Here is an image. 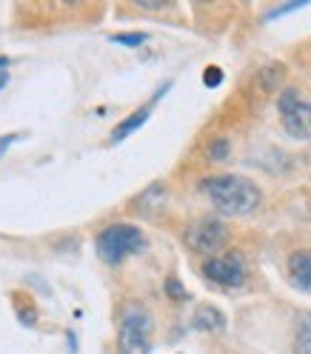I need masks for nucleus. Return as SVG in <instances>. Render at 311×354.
<instances>
[{"mask_svg": "<svg viewBox=\"0 0 311 354\" xmlns=\"http://www.w3.org/2000/svg\"><path fill=\"white\" fill-rule=\"evenodd\" d=\"M200 192L209 197V203L226 217H246L260 209L263 192L254 180L240 174H214L200 180Z\"/></svg>", "mask_w": 311, "mask_h": 354, "instance_id": "obj_1", "label": "nucleus"}, {"mask_svg": "<svg viewBox=\"0 0 311 354\" xmlns=\"http://www.w3.org/2000/svg\"><path fill=\"white\" fill-rule=\"evenodd\" d=\"M95 249L106 266H120L131 254H140L146 249V234L135 223H109L97 232Z\"/></svg>", "mask_w": 311, "mask_h": 354, "instance_id": "obj_2", "label": "nucleus"}, {"mask_svg": "<svg viewBox=\"0 0 311 354\" xmlns=\"http://www.w3.org/2000/svg\"><path fill=\"white\" fill-rule=\"evenodd\" d=\"M154 320L143 306L129 303L120 312L117 323V351L120 354H149L151 351Z\"/></svg>", "mask_w": 311, "mask_h": 354, "instance_id": "obj_3", "label": "nucleus"}, {"mask_svg": "<svg viewBox=\"0 0 311 354\" xmlns=\"http://www.w3.org/2000/svg\"><path fill=\"white\" fill-rule=\"evenodd\" d=\"M277 112L280 123L288 138L294 140H311V103L297 92V88H280L277 95Z\"/></svg>", "mask_w": 311, "mask_h": 354, "instance_id": "obj_4", "label": "nucleus"}, {"mask_svg": "<svg viewBox=\"0 0 311 354\" xmlns=\"http://www.w3.org/2000/svg\"><path fill=\"white\" fill-rule=\"evenodd\" d=\"M200 274L209 283L220 286V289H240L249 277V266L240 252H223V254L206 257L203 266H200Z\"/></svg>", "mask_w": 311, "mask_h": 354, "instance_id": "obj_5", "label": "nucleus"}, {"mask_svg": "<svg viewBox=\"0 0 311 354\" xmlns=\"http://www.w3.org/2000/svg\"><path fill=\"white\" fill-rule=\"evenodd\" d=\"M226 240H229V229L214 217H200L194 223H189L183 232V243L189 246V252L206 254V257H214L226 246Z\"/></svg>", "mask_w": 311, "mask_h": 354, "instance_id": "obj_6", "label": "nucleus"}, {"mask_svg": "<svg viewBox=\"0 0 311 354\" xmlns=\"http://www.w3.org/2000/svg\"><path fill=\"white\" fill-rule=\"evenodd\" d=\"M169 88H171V80H169V83H163V86L158 88V92L151 95V100H149V103H143V106H140V109H135V112H131L126 120H120V123L115 126V131H112V143H123V140L131 135V131H138V129H140V126H143V123L151 118L154 106H158V100H160V97L169 92Z\"/></svg>", "mask_w": 311, "mask_h": 354, "instance_id": "obj_7", "label": "nucleus"}, {"mask_svg": "<svg viewBox=\"0 0 311 354\" xmlns=\"http://www.w3.org/2000/svg\"><path fill=\"white\" fill-rule=\"evenodd\" d=\"M285 272H288V280H292L294 289L311 295V249H297L288 254Z\"/></svg>", "mask_w": 311, "mask_h": 354, "instance_id": "obj_8", "label": "nucleus"}, {"mask_svg": "<svg viewBox=\"0 0 311 354\" xmlns=\"http://www.w3.org/2000/svg\"><path fill=\"white\" fill-rule=\"evenodd\" d=\"M191 326H194L197 331H223V328H226V315L220 312L217 306L203 303V306H197V308H194Z\"/></svg>", "mask_w": 311, "mask_h": 354, "instance_id": "obj_9", "label": "nucleus"}, {"mask_svg": "<svg viewBox=\"0 0 311 354\" xmlns=\"http://www.w3.org/2000/svg\"><path fill=\"white\" fill-rule=\"evenodd\" d=\"M292 354H311V315H303L297 328H294Z\"/></svg>", "mask_w": 311, "mask_h": 354, "instance_id": "obj_10", "label": "nucleus"}, {"mask_svg": "<svg viewBox=\"0 0 311 354\" xmlns=\"http://www.w3.org/2000/svg\"><path fill=\"white\" fill-rule=\"evenodd\" d=\"M229 154H232V143L226 138H211L209 146H206V158L214 160V163H223L229 160Z\"/></svg>", "mask_w": 311, "mask_h": 354, "instance_id": "obj_11", "label": "nucleus"}, {"mask_svg": "<svg viewBox=\"0 0 311 354\" xmlns=\"http://www.w3.org/2000/svg\"><path fill=\"white\" fill-rule=\"evenodd\" d=\"M109 40L117 43V46L138 49V46H143V43L149 40V35L146 32H115V35H109Z\"/></svg>", "mask_w": 311, "mask_h": 354, "instance_id": "obj_12", "label": "nucleus"}, {"mask_svg": "<svg viewBox=\"0 0 311 354\" xmlns=\"http://www.w3.org/2000/svg\"><path fill=\"white\" fill-rule=\"evenodd\" d=\"M260 75H263V86L269 88V92H274V88L280 86V80H283V75H285V69L280 63H272V66H265Z\"/></svg>", "mask_w": 311, "mask_h": 354, "instance_id": "obj_13", "label": "nucleus"}, {"mask_svg": "<svg viewBox=\"0 0 311 354\" xmlns=\"http://www.w3.org/2000/svg\"><path fill=\"white\" fill-rule=\"evenodd\" d=\"M166 295L171 297V300H186L189 297V292H186V286L180 283V280H177L174 274L166 280Z\"/></svg>", "mask_w": 311, "mask_h": 354, "instance_id": "obj_14", "label": "nucleus"}, {"mask_svg": "<svg viewBox=\"0 0 311 354\" xmlns=\"http://www.w3.org/2000/svg\"><path fill=\"white\" fill-rule=\"evenodd\" d=\"M203 83L209 88H217L220 83H223V69H220V66H209V69L203 72Z\"/></svg>", "mask_w": 311, "mask_h": 354, "instance_id": "obj_15", "label": "nucleus"}, {"mask_svg": "<svg viewBox=\"0 0 311 354\" xmlns=\"http://www.w3.org/2000/svg\"><path fill=\"white\" fill-rule=\"evenodd\" d=\"M305 3H285V6H274L269 15H265V20H274V17H280V15H288V12H297V9H303Z\"/></svg>", "mask_w": 311, "mask_h": 354, "instance_id": "obj_16", "label": "nucleus"}, {"mask_svg": "<svg viewBox=\"0 0 311 354\" xmlns=\"http://www.w3.org/2000/svg\"><path fill=\"white\" fill-rule=\"evenodd\" d=\"M17 138H20V135H3V138H0V154H3V151H6Z\"/></svg>", "mask_w": 311, "mask_h": 354, "instance_id": "obj_17", "label": "nucleus"}, {"mask_svg": "<svg viewBox=\"0 0 311 354\" xmlns=\"http://www.w3.org/2000/svg\"><path fill=\"white\" fill-rule=\"evenodd\" d=\"M6 83H9V72H6V69H0V88H3Z\"/></svg>", "mask_w": 311, "mask_h": 354, "instance_id": "obj_18", "label": "nucleus"}, {"mask_svg": "<svg viewBox=\"0 0 311 354\" xmlns=\"http://www.w3.org/2000/svg\"><path fill=\"white\" fill-rule=\"evenodd\" d=\"M6 66H9V57H6V55H0V69H6Z\"/></svg>", "mask_w": 311, "mask_h": 354, "instance_id": "obj_19", "label": "nucleus"}]
</instances>
